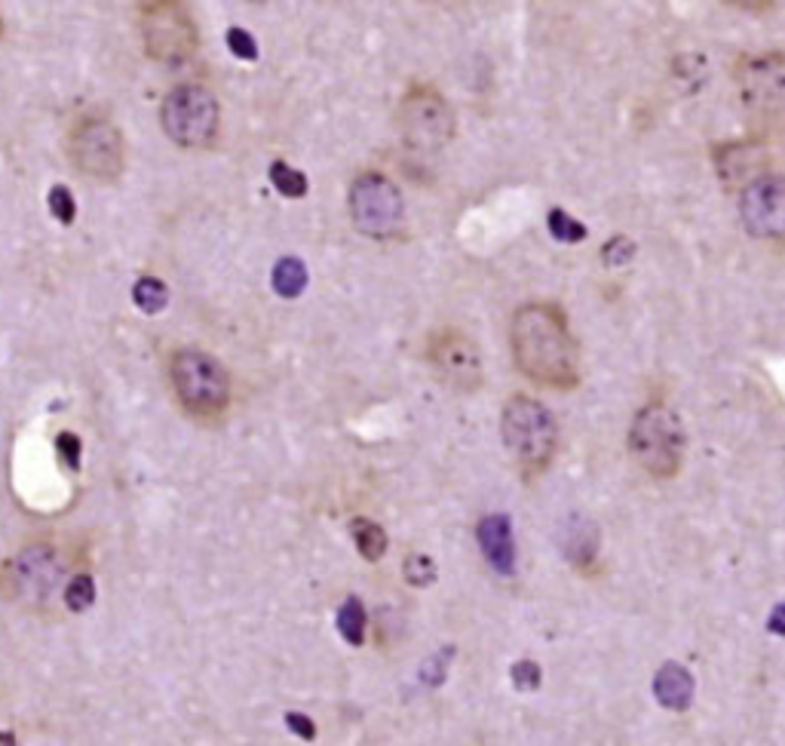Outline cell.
I'll return each instance as SVG.
<instances>
[{
	"label": "cell",
	"mask_w": 785,
	"mask_h": 746,
	"mask_svg": "<svg viewBox=\"0 0 785 746\" xmlns=\"http://www.w3.org/2000/svg\"><path fill=\"white\" fill-rule=\"evenodd\" d=\"M175 400L190 418H222L230 405V375L218 356L200 347H181L169 360Z\"/></svg>",
	"instance_id": "4"
},
{
	"label": "cell",
	"mask_w": 785,
	"mask_h": 746,
	"mask_svg": "<svg viewBox=\"0 0 785 746\" xmlns=\"http://www.w3.org/2000/svg\"><path fill=\"white\" fill-rule=\"evenodd\" d=\"M475 541L491 569L503 578L516 575V538H512V522L507 513H491L482 519L475 529Z\"/></svg>",
	"instance_id": "13"
},
{
	"label": "cell",
	"mask_w": 785,
	"mask_h": 746,
	"mask_svg": "<svg viewBox=\"0 0 785 746\" xmlns=\"http://www.w3.org/2000/svg\"><path fill=\"white\" fill-rule=\"evenodd\" d=\"M56 449H59V455H62V461L68 464L71 470L80 468V440H77L75 433H59L56 436Z\"/></svg>",
	"instance_id": "30"
},
{
	"label": "cell",
	"mask_w": 785,
	"mask_h": 746,
	"mask_svg": "<svg viewBox=\"0 0 785 746\" xmlns=\"http://www.w3.org/2000/svg\"><path fill=\"white\" fill-rule=\"evenodd\" d=\"M365 627H369L365 606H362L356 596L344 599V606L337 608V632H341V639L360 648L365 642Z\"/></svg>",
	"instance_id": "20"
},
{
	"label": "cell",
	"mask_w": 785,
	"mask_h": 746,
	"mask_svg": "<svg viewBox=\"0 0 785 746\" xmlns=\"http://www.w3.org/2000/svg\"><path fill=\"white\" fill-rule=\"evenodd\" d=\"M500 436L516 468L524 477H540L552 464L559 449V424L547 405L534 396H512L500 415Z\"/></svg>",
	"instance_id": "2"
},
{
	"label": "cell",
	"mask_w": 785,
	"mask_h": 746,
	"mask_svg": "<svg viewBox=\"0 0 785 746\" xmlns=\"http://www.w3.org/2000/svg\"><path fill=\"white\" fill-rule=\"evenodd\" d=\"M267 176H271V185H274L283 197H288V200H301V197H307V176L301 173V169H295V166H288L286 160H274L271 164V169H267Z\"/></svg>",
	"instance_id": "21"
},
{
	"label": "cell",
	"mask_w": 785,
	"mask_h": 746,
	"mask_svg": "<svg viewBox=\"0 0 785 746\" xmlns=\"http://www.w3.org/2000/svg\"><path fill=\"white\" fill-rule=\"evenodd\" d=\"M512 360L524 379L552 391H573L580 384V347L556 304L531 302L512 314Z\"/></svg>",
	"instance_id": "1"
},
{
	"label": "cell",
	"mask_w": 785,
	"mask_h": 746,
	"mask_svg": "<svg viewBox=\"0 0 785 746\" xmlns=\"http://www.w3.org/2000/svg\"><path fill=\"white\" fill-rule=\"evenodd\" d=\"M694 691H697L694 673L687 670V667H681L678 660H666L660 670H657V676H654V697H657V704L673 709V713L690 709Z\"/></svg>",
	"instance_id": "17"
},
{
	"label": "cell",
	"mask_w": 785,
	"mask_h": 746,
	"mask_svg": "<svg viewBox=\"0 0 785 746\" xmlns=\"http://www.w3.org/2000/svg\"><path fill=\"white\" fill-rule=\"evenodd\" d=\"M736 89L743 96V105L748 111H755L761 117L783 115L785 101V59L779 50L755 52V56H743L736 62L734 71Z\"/></svg>",
	"instance_id": "10"
},
{
	"label": "cell",
	"mask_w": 785,
	"mask_h": 746,
	"mask_svg": "<svg viewBox=\"0 0 785 746\" xmlns=\"http://www.w3.org/2000/svg\"><path fill=\"white\" fill-rule=\"evenodd\" d=\"M350 538H353V544H356V550H360V557L365 559V562H381L386 547H390L386 531L369 517H356L350 522Z\"/></svg>",
	"instance_id": "18"
},
{
	"label": "cell",
	"mask_w": 785,
	"mask_h": 746,
	"mask_svg": "<svg viewBox=\"0 0 785 746\" xmlns=\"http://www.w3.org/2000/svg\"><path fill=\"white\" fill-rule=\"evenodd\" d=\"M96 602V581L89 575H77L75 581L65 587V606L71 611H87Z\"/></svg>",
	"instance_id": "25"
},
{
	"label": "cell",
	"mask_w": 785,
	"mask_h": 746,
	"mask_svg": "<svg viewBox=\"0 0 785 746\" xmlns=\"http://www.w3.org/2000/svg\"><path fill=\"white\" fill-rule=\"evenodd\" d=\"M19 583L28 596H35L38 602H47L52 596V590L62 581V562L52 557V550L38 547V550H28L26 559H19Z\"/></svg>",
	"instance_id": "14"
},
{
	"label": "cell",
	"mask_w": 785,
	"mask_h": 746,
	"mask_svg": "<svg viewBox=\"0 0 785 746\" xmlns=\"http://www.w3.org/2000/svg\"><path fill=\"white\" fill-rule=\"evenodd\" d=\"M547 225H549V234H552V241H559V243H583L586 237H589L586 225H580V222H577L571 213H565V209H552L547 218Z\"/></svg>",
	"instance_id": "24"
},
{
	"label": "cell",
	"mask_w": 785,
	"mask_h": 746,
	"mask_svg": "<svg viewBox=\"0 0 785 746\" xmlns=\"http://www.w3.org/2000/svg\"><path fill=\"white\" fill-rule=\"evenodd\" d=\"M402 578L409 581V587H421V590H426V587H433L439 578L436 562L426 557V553H409L405 562H402Z\"/></svg>",
	"instance_id": "23"
},
{
	"label": "cell",
	"mask_w": 785,
	"mask_h": 746,
	"mask_svg": "<svg viewBox=\"0 0 785 746\" xmlns=\"http://www.w3.org/2000/svg\"><path fill=\"white\" fill-rule=\"evenodd\" d=\"M271 283H274V292L279 298H298L301 292L307 289V267L301 258H279L271 274Z\"/></svg>",
	"instance_id": "19"
},
{
	"label": "cell",
	"mask_w": 785,
	"mask_h": 746,
	"mask_svg": "<svg viewBox=\"0 0 785 746\" xmlns=\"http://www.w3.org/2000/svg\"><path fill=\"white\" fill-rule=\"evenodd\" d=\"M629 455L654 480H675L687 455V431L675 409L648 403L629 424Z\"/></svg>",
	"instance_id": "3"
},
{
	"label": "cell",
	"mask_w": 785,
	"mask_h": 746,
	"mask_svg": "<svg viewBox=\"0 0 785 746\" xmlns=\"http://www.w3.org/2000/svg\"><path fill=\"white\" fill-rule=\"evenodd\" d=\"M0 744H13V737H0Z\"/></svg>",
	"instance_id": "33"
},
{
	"label": "cell",
	"mask_w": 785,
	"mask_h": 746,
	"mask_svg": "<svg viewBox=\"0 0 785 746\" xmlns=\"http://www.w3.org/2000/svg\"><path fill=\"white\" fill-rule=\"evenodd\" d=\"M739 218L755 241L779 243L785 234V181L776 173H761L739 188Z\"/></svg>",
	"instance_id": "11"
},
{
	"label": "cell",
	"mask_w": 785,
	"mask_h": 746,
	"mask_svg": "<svg viewBox=\"0 0 785 746\" xmlns=\"http://www.w3.org/2000/svg\"><path fill=\"white\" fill-rule=\"evenodd\" d=\"M138 38L148 59L181 65L200 47V28L185 0H138Z\"/></svg>",
	"instance_id": "5"
},
{
	"label": "cell",
	"mask_w": 785,
	"mask_h": 746,
	"mask_svg": "<svg viewBox=\"0 0 785 746\" xmlns=\"http://www.w3.org/2000/svg\"><path fill=\"white\" fill-rule=\"evenodd\" d=\"M227 47H230V52H234L237 59H243V62H255V59H258V40L252 38L246 28H230V31H227Z\"/></svg>",
	"instance_id": "27"
},
{
	"label": "cell",
	"mask_w": 785,
	"mask_h": 746,
	"mask_svg": "<svg viewBox=\"0 0 785 746\" xmlns=\"http://www.w3.org/2000/svg\"><path fill=\"white\" fill-rule=\"evenodd\" d=\"M347 209L353 228L372 241H393V237H400L402 225H405L402 190L384 173H362L353 178Z\"/></svg>",
	"instance_id": "9"
},
{
	"label": "cell",
	"mask_w": 785,
	"mask_h": 746,
	"mask_svg": "<svg viewBox=\"0 0 785 746\" xmlns=\"http://www.w3.org/2000/svg\"><path fill=\"white\" fill-rule=\"evenodd\" d=\"M249 3H258V7H262V3H267V0H249Z\"/></svg>",
	"instance_id": "34"
},
{
	"label": "cell",
	"mask_w": 785,
	"mask_h": 746,
	"mask_svg": "<svg viewBox=\"0 0 785 746\" xmlns=\"http://www.w3.org/2000/svg\"><path fill=\"white\" fill-rule=\"evenodd\" d=\"M160 127L166 139L187 148L203 151L213 148L222 129V105L215 92L203 84H181L166 92L160 105Z\"/></svg>",
	"instance_id": "6"
},
{
	"label": "cell",
	"mask_w": 785,
	"mask_h": 746,
	"mask_svg": "<svg viewBox=\"0 0 785 746\" xmlns=\"http://www.w3.org/2000/svg\"><path fill=\"white\" fill-rule=\"evenodd\" d=\"M396 124H400L402 141L414 154H436L442 151L458 129V117L449 99L436 87L418 84L402 96L396 108Z\"/></svg>",
	"instance_id": "7"
},
{
	"label": "cell",
	"mask_w": 785,
	"mask_h": 746,
	"mask_svg": "<svg viewBox=\"0 0 785 746\" xmlns=\"http://www.w3.org/2000/svg\"><path fill=\"white\" fill-rule=\"evenodd\" d=\"M426 360L436 372L439 379L451 384L454 391L473 393L485 384V366H482V354L473 344V338H467L458 330H442L430 338V351Z\"/></svg>",
	"instance_id": "12"
},
{
	"label": "cell",
	"mask_w": 785,
	"mask_h": 746,
	"mask_svg": "<svg viewBox=\"0 0 785 746\" xmlns=\"http://www.w3.org/2000/svg\"><path fill=\"white\" fill-rule=\"evenodd\" d=\"M715 164H718V176H722L724 185H746L761 173H767V154L761 151L758 145H724L715 151Z\"/></svg>",
	"instance_id": "16"
},
{
	"label": "cell",
	"mask_w": 785,
	"mask_h": 746,
	"mask_svg": "<svg viewBox=\"0 0 785 746\" xmlns=\"http://www.w3.org/2000/svg\"><path fill=\"white\" fill-rule=\"evenodd\" d=\"M510 679L519 691H537L540 683H543V673H540L534 660H519L510 670Z\"/></svg>",
	"instance_id": "28"
},
{
	"label": "cell",
	"mask_w": 785,
	"mask_h": 746,
	"mask_svg": "<svg viewBox=\"0 0 785 746\" xmlns=\"http://www.w3.org/2000/svg\"><path fill=\"white\" fill-rule=\"evenodd\" d=\"M50 213L59 218L62 225H71V222H75L77 203L75 197H71V190L62 188V185H56V188L50 190Z\"/></svg>",
	"instance_id": "29"
},
{
	"label": "cell",
	"mask_w": 785,
	"mask_h": 746,
	"mask_svg": "<svg viewBox=\"0 0 785 746\" xmlns=\"http://www.w3.org/2000/svg\"><path fill=\"white\" fill-rule=\"evenodd\" d=\"M68 160L80 176L111 185L126 169L124 132L108 117H80L68 132Z\"/></svg>",
	"instance_id": "8"
},
{
	"label": "cell",
	"mask_w": 785,
	"mask_h": 746,
	"mask_svg": "<svg viewBox=\"0 0 785 746\" xmlns=\"http://www.w3.org/2000/svg\"><path fill=\"white\" fill-rule=\"evenodd\" d=\"M636 243L620 234V237H611L601 246V262H605V267H626L636 258Z\"/></svg>",
	"instance_id": "26"
},
{
	"label": "cell",
	"mask_w": 785,
	"mask_h": 746,
	"mask_svg": "<svg viewBox=\"0 0 785 746\" xmlns=\"http://www.w3.org/2000/svg\"><path fill=\"white\" fill-rule=\"evenodd\" d=\"M133 302H136L141 314H160V311H166V304H169V286L157 277H141L136 283V289H133Z\"/></svg>",
	"instance_id": "22"
},
{
	"label": "cell",
	"mask_w": 785,
	"mask_h": 746,
	"mask_svg": "<svg viewBox=\"0 0 785 746\" xmlns=\"http://www.w3.org/2000/svg\"><path fill=\"white\" fill-rule=\"evenodd\" d=\"M559 544L561 553H565V559L571 562L573 569H589L596 562V557H599V526L592 519H586L583 513H571V517L565 519V531H561Z\"/></svg>",
	"instance_id": "15"
},
{
	"label": "cell",
	"mask_w": 785,
	"mask_h": 746,
	"mask_svg": "<svg viewBox=\"0 0 785 746\" xmlns=\"http://www.w3.org/2000/svg\"><path fill=\"white\" fill-rule=\"evenodd\" d=\"M734 7H743V10H767L773 0H730Z\"/></svg>",
	"instance_id": "32"
},
{
	"label": "cell",
	"mask_w": 785,
	"mask_h": 746,
	"mask_svg": "<svg viewBox=\"0 0 785 746\" xmlns=\"http://www.w3.org/2000/svg\"><path fill=\"white\" fill-rule=\"evenodd\" d=\"M286 725L292 728V732L298 734L301 740H307V744H311L313 737H316V725H313V719H307V716H301V713H288Z\"/></svg>",
	"instance_id": "31"
}]
</instances>
